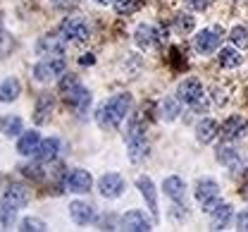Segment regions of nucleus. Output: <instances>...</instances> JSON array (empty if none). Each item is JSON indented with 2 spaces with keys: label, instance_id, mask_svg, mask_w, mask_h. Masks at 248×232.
<instances>
[{
  "label": "nucleus",
  "instance_id": "nucleus-20",
  "mask_svg": "<svg viewBox=\"0 0 248 232\" xmlns=\"http://www.w3.org/2000/svg\"><path fill=\"white\" fill-rule=\"evenodd\" d=\"M53 108H55V100H53V96H50V94H41V96H38V100H36V108H33V120H36V125L48 122V117H50Z\"/></svg>",
  "mask_w": 248,
  "mask_h": 232
},
{
  "label": "nucleus",
  "instance_id": "nucleus-8",
  "mask_svg": "<svg viewBox=\"0 0 248 232\" xmlns=\"http://www.w3.org/2000/svg\"><path fill=\"white\" fill-rule=\"evenodd\" d=\"M203 84L196 79V77H188L184 82H179V86H177V99L186 103V105H191V108H196L201 100H203Z\"/></svg>",
  "mask_w": 248,
  "mask_h": 232
},
{
  "label": "nucleus",
  "instance_id": "nucleus-19",
  "mask_svg": "<svg viewBox=\"0 0 248 232\" xmlns=\"http://www.w3.org/2000/svg\"><path fill=\"white\" fill-rule=\"evenodd\" d=\"M232 220V206L229 203H217L215 208L210 211V228L213 230H224Z\"/></svg>",
  "mask_w": 248,
  "mask_h": 232
},
{
  "label": "nucleus",
  "instance_id": "nucleus-22",
  "mask_svg": "<svg viewBox=\"0 0 248 232\" xmlns=\"http://www.w3.org/2000/svg\"><path fill=\"white\" fill-rule=\"evenodd\" d=\"M0 132H2V136H7V139L19 136V134L24 132L22 117H17V115H5V117H0Z\"/></svg>",
  "mask_w": 248,
  "mask_h": 232
},
{
  "label": "nucleus",
  "instance_id": "nucleus-32",
  "mask_svg": "<svg viewBox=\"0 0 248 232\" xmlns=\"http://www.w3.org/2000/svg\"><path fill=\"white\" fill-rule=\"evenodd\" d=\"M229 38H232V43L236 46V48H248V29L246 27H234L232 32H229Z\"/></svg>",
  "mask_w": 248,
  "mask_h": 232
},
{
  "label": "nucleus",
  "instance_id": "nucleus-16",
  "mask_svg": "<svg viewBox=\"0 0 248 232\" xmlns=\"http://www.w3.org/2000/svg\"><path fill=\"white\" fill-rule=\"evenodd\" d=\"M41 141H43V139H41V134L36 132V130L22 132L19 139H17V151H19V156H36Z\"/></svg>",
  "mask_w": 248,
  "mask_h": 232
},
{
  "label": "nucleus",
  "instance_id": "nucleus-33",
  "mask_svg": "<svg viewBox=\"0 0 248 232\" xmlns=\"http://www.w3.org/2000/svg\"><path fill=\"white\" fill-rule=\"evenodd\" d=\"M117 15H131L141 7V0H112Z\"/></svg>",
  "mask_w": 248,
  "mask_h": 232
},
{
  "label": "nucleus",
  "instance_id": "nucleus-10",
  "mask_svg": "<svg viewBox=\"0 0 248 232\" xmlns=\"http://www.w3.org/2000/svg\"><path fill=\"white\" fill-rule=\"evenodd\" d=\"M93 187V177L89 170H72L67 177H64V189L67 192H74V194H86Z\"/></svg>",
  "mask_w": 248,
  "mask_h": 232
},
{
  "label": "nucleus",
  "instance_id": "nucleus-2",
  "mask_svg": "<svg viewBox=\"0 0 248 232\" xmlns=\"http://www.w3.org/2000/svg\"><path fill=\"white\" fill-rule=\"evenodd\" d=\"M60 94L67 105H72L79 115H84L91 105V91L81 86L77 74H62L60 79Z\"/></svg>",
  "mask_w": 248,
  "mask_h": 232
},
{
  "label": "nucleus",
  "instance_id": "nucleus-27",
  "mask_svg": "<svg viewBox=\"0 0 248 232\" xmlns=\"http://www.w3.org/2000/svg\"><path fill=\"white\" fill-rule=\"evenodd\" d=\"M217 132H219V127H217L215 120H201L198 127H196V139L201 144H210L217 136Z\"/></svg>",
  "mask_w": 248,
  "mask_h": 232
},
{
  "label": "nucleus",
  "instance_id": "nucleus-15",
  "mask_svg": "<svg viewBox=\"0 0 248 232\" xmlns=\"http://www.w3.org/2000/svg\"><path fill=\"white\" fill-rule=\"evenodd\" d=\"M136 187H139L141 197H143L146 203H148V208H151L153 218H157V215H160V211H157V189H155L153 180L143 175V177H139V180H136Z\"/></svg>",
  "mask_w": 248,
  "mask_h": 232
},
{
  "label": "nucleus",
  "instance_id": "nucleus-41",
  "mask_svg": "<svg viewBox=\"0 0 248 232\" xmlns=\"http://www.w3.org/2000/svg\"><path fill=\"white\" fill-rule=\"evenodd\" d=\"M246 199H248V187H246Z\"/></svg>",
  "mask_w": 248,
  "mask_h": 232
},
{
  "label": "nucleus",
  "instance_id": "nucleus-21",
  "mask_svg": "<svg viewBox=\"0 0 248 232\" xmlns=\"http://www.w3.org/2000/svg\"><path fill=\"white\" fill-rule=\"evenodd\" d=\"M58 153H60V139H55V136H48V139H43V141H41L36 158H38V161H43V163H48V161L58 158Z\"/></svg>",
  "mask_w": 248,
  "mask_h": 232
},
{
  "label": "nucleus",
  "instance_id": "nucleus-13",
  "mask_svg": "<svg viewBox=\"0 0 248 232\" xmlns=\"http://www.w3.org/2000/svg\"><path fill=\"white\" fill-rule=\"evenodd\" d=\"M69 215L77 225H91L95 220V208L89 201H72L69 203Z\"/></svg>",
  "mask_w": 248,
  "mask_h": 232
},
{
  "label": "nucleus",
  "instance_id": "nucleus-37",
  "mask_svg": "<svg viewBox=\"0 0 248 232\" xmlns=\"http://www.w3.org/2000/svg\"><path fill=\"white\" fill-rule=\"evenodd\" d=\"M186 5H188L191 10H196V12H201V10H205V7L210 5V0H186Z\"/></svg>",
  "mask_w": 248,
  "mask_h": 232
},
{
  "label": "nucleus",
  "instance_id": "nucleus-29",
  "mask_svg": "<svg viewBox=\"0 0 248 232\" xmlns=\"http://www.w3.org/2000/svg\"><path fill=\"white\" fill-rule=\"evenodd\" d=\"M219 65L232 69V67L241 65V55H239V48H219Z\"/></svg>",
  "mask_w": 248,
  "mask_h": 232
},
{
  "label": "nucleus",
  "instance_id": "nucleus-23",
  "mask_svg": "<svg viewBox=\"0 0 248 232\" xmlns=\"http://www.w3.org/2000/svg\"><path fill=\"white\" fill-rule=\"evenodd\" d=\"M19 94H22V86H19V79H17V77H7V79L0 84V100H2V103L17 100Z\"/></svg>",
  "mask_w": 248,
  "mask_h": 232
},
{
  "label": "nucleus",
  "instance_id": "nucleus-18",
  "mask_svg": "<svg viewBox=\"0 0 248 232\" xmlns=\"http://www.w3.org/2000/svg\"><path fill=\"white\" fill-rule=\"evenodd\" d=\"M162 194H165V197H170L172 201H184V197H186V182L182 180V177H177V175L167 177V180L162 182Z\"/></svg>",
  "mask_w": 248,
  "mask_h": 232
},
{
  "label": "nucleus",
  "instance_id": "nucleus-12",
  "mask_svg": "<svg viewBox=\"0 0 248 232\" xmlns=\"http://www.w3.org/2000/svg\"><path fill=\"white\" fill-rule=\"evenodd\" d=\"M64 46L67 41L62 36H41L36 43V53L43 58H58V55H64Z\"/></svg>",
  "mask_w": 248,
  "mask_h": 232
},
{
  "label": "nucleus",
  "instance_id": "nucleus-17",
  "mask_svg": "<svg viewBox=\"0 0 248 232\" xmlns=\"http://www.w3.org/2000/svg\"><path fill=\"white\" fill-rule=\"evenodd\" d=\"M244 132H246V117H241V115H229V117L222 122V127H219V134H222L227 141L239 139Z\"/></svg>",
  "mask_w": 248,
  "mask_h": 232
},
{
  "label": "nucleus",
  "instance_id": "nucleus-9",
  "mask_svg": "<svg viewBox=\"0 0 248 232\" xmlns=\"http://www.w3.org/2000/svg\"><path fill=\"white\" fill-rule=\"evenodd\" d=\"M124 189H126V182H124L122 175H117V172H108V175H103L98 180V192L105 199H120L124 194Z\"/></svg>",
  "mask_w": 248,
  "mask_h": 232
},
{
  "label": "nucleus",
  "instance_id": "nucleus-25",
  "mask_svg": "<svg viewBox=\"0 0 248 232\" xmlns=\"http://www.w3.org/2000/svg\"><path fill=\"white\" fill-rule=\"evenodd\" d=\"M215 156H217V161H219L224 167H229V170H234V167L241 166V156H239V151H236L234 146H219Z\"/></svg>",
  "mask_w": 248,
  "mask_h": 232
},
{
  "label": "nucleus",
  "instance_id": "nucleus-5",
  "mask_svg": "<svg viewBox=\"0 0 248 232\" xmlns=\"http://www.w3.org/2000/svg\"><path fill=\"white\" fill-rule=\"evenodd\" d=\"M134 41L139 48H153V46H162L167 41V33L165 29H157L153 24H139L136 32H134Z\"/></svg>",
  "mask_w": 248,
  "mask_h": 232
},
{
  "label": "nucleus",
  "instance_id": "nucleus-38",
  "mask_svg": "<svg viewBox=\"0 0 248 232\" xmlns=\"http://www.w3.org/2000/svg\"><path fill=\"white\" fill-rule=\"evenodd\" d=\"M53 2V7L55 10H67V7H72L74 5V0H50Z\"/></svg>",
  "mask_w": 248,
  "mask_h": 232
},
{
  "label": "nucleus",
  "instance_id": "nucleus-3",
  "mask_svg": "<svg viewBox=\"0 0 248 232\" xmlns=\"http://www.w3.org/2000/svg\"><path fill=\"white\" fill-rule=\"evenodd\" d=\"M67 72V60L64 55L58 58H43L41 63L33 65V79L41 82V84H48V82H55L58 77H62Z\"/></svg>",
  "mask_w": 248,
  "mask_h": 232
},
{
  "label": "nucleus",
  "instance_id": "nucleus-34",
  "mask_svg": "<svg viewBox=\"0 0 248 232\" xmlns=\"http://www.w3.org/2000/svg\"><path fill=\"white\" fill-rule=\"evenodd\" d=\"M17 230L22 232H41V230H48V225L41 220V218H24L19 220V228Z\"/></svg>",
  "mask_w": 248,
  "mask_h": 232
},
{
  "label": "nucleus",
  "instance_id": "nucleus-7",
  "mask_svg": "<svg viewBox=\"0 0 248 232\" xmlns=\"http://www.w3.org/2000/svg\"><path fill=\"white\" fill-rule=\"evenodd\" d=\"M219 41H222V27H213V29H201L193 38V48L201 53V55H210L219 48Z\"/></svg>",
  "mask_w": 248,
  "mask_h": 232
},
{
  "label": "nucleus",
  "instance_id": "nucleus-36",
  "mask_svg": "<svg viewBox=\"0 0 248 232\" xmlns=\"http://www.w3.org/2000/svg\"><path fill=\"white\" fill-rule=\"evenodd\" d=\"M236 228H239V230H244V232H248V208L246 211H241V213L236 215Z\"/></svg>",
  "mask_w": 248,
  "mask_h": 232
},
{
  "label": "nucleus",
  "instance_id": "nucleus-6",
  "mask_svg": "<svg viewBox=\"0 0 248 232\" xmlns=\"http://www.w3.org/2000/svg\"><path fill=\"white\" fill-rule=\"evenodd\" d=\"M196 201L203 206V211H213L219 203V184L215 180H198L196 184Z\"/></svg>",
  "mask_w": 248,
  "mask_h": 232
},
{
  "label": "nucleus",
  "instance_id": "nucleus-30",
  "mask_svg": "<svg viewBox=\"0 0 248 232\" xmlns=\"http://www.w3.org/2000/svg\"><path fill=\"white\" fill-rule=\"evenodd\" d=\"M174 32L177 33H191L196 29V17H191V15H186V12H179V15H174Z\"/></svg>",
  "mask_w": 248,
  "mask_h": 232
},
{
  "label": "nucleus",
  "instance_id": "nucleus-35",
  "mask_svg": "<svg viewBox=\"0 0 248 232\" xmlns=\"http://www.w3.org/2000/svg\"><path fill=\"white\" fill-rule=\"evenodd\" d=\"M10 48H12V36L0 27V58H2V55H7V53H10Z\"/></svg>",
  "mask_w": 248,
  "mask_h": 232
},
{
  "label": "nucleus",
  "instance_id": "nucleus-14",
  "mask_svg": "<svg viewBox=\"0 0 248 232\" xmlns=\"http://www.w3.org/2000/svg\"><path fill=\"white\" fill-rule=\"evenodd\" d=\"M2 201L10 203V206H15V208H22V206L29 203V189H27L24 184H19V182H12V184L5 187Z\"/></svg>",
  "mask_w": 248,
  "mask_h": 232
},
{
  "label": "nucleus",
  "instance_id": "nucleus-11",
  "mask_svg": "<svg viewBox=\"0 0 248 232\" xmlns=\"http://www.w3.org/2000/svg\"><path fill=\"white\" fill-rule=\"evenodd\" d=\"M120 225H122L124 230L129 232H148L153 230V220L143 213V211H126L122 215V220H120Z\"/></svg>",
  "mask_w": 248,
  "mask_h": 232
},
{
  "label": "nucleus",
  "instance_id": "nucleus-28",
  "mask_svg": "<svg viewBox=\"0 0 248 232\" xmlns=\"http://www.w3.org/2000/svg\"><path fill=\"white\" fill-rule=\"evenodd\" d=\"M179 103H182L179 99H165L162 103H160V117H162L165 122L177 120L179 113H182V105H179Z\"/></svg>",
  "mask_w": 248,
  "mask_h": 232
},
{
  "label": "nucleus",
  "instance_id": "nucleus-1",
  "mask_svg": "<svg viewBox=\"0 0 248 232\" xmlns=\"http://www.w3.org/2000/svg\"><path fill=\"white\" fill-rule=\"evenodd\" d=\"M131 105H134V99L131 94H115L105 103L98 105L95 110V122L100 130H117L124 120L131 115Z\"/></svg>",
  "mask_w": 248,
  "mask_h": 232
},
{
  "label": "nucleus",
  "instance_id": "nucleus-39",
  "mask_svg": "<svg viewBox=\"0 0 248 232\" xmlns=\"http://www.w3.org/2000/svg\"><path fill=\"white\" fill-rule=\"evenodd\" d=\"M79 63H81V65H93V55L91 53H86L84 58H79Z\"/></svg>",
  "mask_w": 248,
  "mask_h": 232
},
{
  "label": "nucleus",
  "instance_id": "nucleus-4",
  "mask_svg": "<svg viewBox=\"0 0 248 232\" xmlns=\"http://www.w3.org/2000/svg\"><path fill=\"white\" fill-rule=\"evenodd\" d=\"M91 33V27L84 17H64L60 22V36L67 43H81Z\"/></svg>",
  "mask_w": 248,
  "mask_h": 232
},
{
  "label": "nucleus",
  "instance_id": "nucleus-26",
  "mask_svg": "<svg viewBox=\"0 0 248 232\" xmlns=\"http://www.w3.org/2000/svg\"><path fill=\"white\" fill-rule=\"evenodd\" d=\"M143 136H146V120L141 115H131L124 130V139L131 141V139H143Z\"/></svg>",
  "mask_w": 248,
  "mask_h": 232
},
{
  "label": "nucleus",
  "instance_id": "nucleus-24",
  "mask_svg": "<svg viewBox=\"0 0 248 232\" xmlns=\"http://www.w3.org/2000/svg\"><path fill=\"white\" fill-rule=\"evenodd\" d=\"M126 146H129V161L131 163H143L148 158V141H146V136L143 139H131V141H126Z\"/></svg>",
  "mask_w": 248,
  "mask_h": 232
},
{
  "label": "nucleus",
  "instance_id": "nucleus-31",
  "mask_svg": "<svg viewBox=\"0 0 248 232\" xmlns=\"http://www.w3.org/2000/svg\"><path fill=\"white\" fill-rule=\"evenodd\" d=\"M15 220H17V208L2 201L0 203V230H7Z\"/></svg>",
  "mask_w": 248,
  "mask_h": 232
},
{
  "label": "nucleus",
  "instance_id": "nucleus-40",
  "mask_svg": "<svg viewBox=\"0 0 248 232\" xmlns=\"http://www.w3.org/2000/svg\"><path fill=\"white\" fill-rule=\"evenodd\" d=\"M95 2H100V5H105V2H110V0H95Z\"/></svg>",
  "mask_w": 248,
  "mask_h": 232
}]
</instances>
